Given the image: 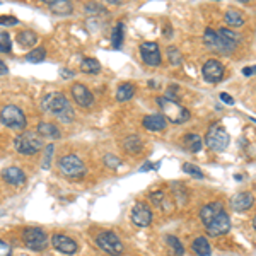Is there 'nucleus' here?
Listing matches in <instances>:
<instances>
[{
	"label": "nucleus",
	"mask_w": 256,
	"mask_h": 256,
	"mask_svg": "<svg viewBox=\"0 0 256 256\" xmlns=\"http://www.w3.org/2000/svg\"><path fill=\"white\" fill-rule=\"evenodd\" d=\"M41 106H43L44 111L55 114L62 122H72L74 120L72 106H70L68 99L65 98V94H62V92L46 94V96L43 98V101H41Z\"/></svg>",
	"instance_id": "obj_1"
},
{
	"label": "nucleus",
	"mask_w": 256,
	"mask_h": 256,
	"mask_svg": "<svg viewBox=\"0 0 256 256\" xmlns=\"http://www.w3.org/2000/svg\"><path fill=\"white\" fill-rule=\"evenodd\" d=\"M158 104L160 106V110H162L164 116L168 118V122L184 123L190 120V111L184 106L178 104L176 101H171V99L166 98H158Z\"/></svg>",
	"instance_id": "obj_2"
},
{
	"label": "nucleus",
	"mask_w": 256,
	"mask_h": 256,
	"mask_svg": "<svg viewBox=\"0 0 256 256\" xmlns=\"http://www.w3.org/2000/svg\"><path fill=\"white\" fill-rule=\"evenodd\" d=\"M205 144H207L208 148L216 152H222L226 150L227 146H229V134L220 123H214L212 126L207 130V135H205Z\"/></svg>",
	"instance_id": "obj_3"
},
{
	"label": "nucleus",
	"mask_w": 256,
	"mask_h": 256,
	"mask_svg": "<svg viewBox=\"0 0 256 256\" xmlns=\"http://www.w3.org/2000/svg\"><path fill=\"white\" fill-rule=\"evenodd\" d=\"M14 146L20 154L31 156L36 154L43 147V138L38 134H34V132H24V134H20L14 138Z\"/></svg>",
	"instance_id": "obj_4"
},
{
	"label": "nucleus",
	"mask_w": 256,
	"mask_h": 256,
	"mask_svg": "<svg viewBox=\"0 0 256 256\" xmlns=\"http://www.w3.org/2000/svg\"><path fill=\"white\" fill-rule=\"evenodd\" d=\"M0 122H2V125L14 128V130H24L28 125L24 113L20 111V108L14 104L4 106L2 111H0Z\"/></svg>",
	"instance_id": "obj_5"
},
{
	"label": "nucleus",
	"mask_w": 256,
	"mask_h": 256,
	"mask_svg": "<svg viewBox=\"0 0 256 256\" xmlns=\"http://www.w3.org/2000/svg\"><path fill=\"white\" fill-rule=\"evenodd\" d=\"M58 166H60V171L67 178H70V180H80V178L86 176L84 162L74 154L64 156V158L60 159Z\"/></svg>",
	"instance_id": "obj_6"
},
{
	"label": "nucleus",
	"mask_w": 256,
	"mask_h": 256,
	"mask_svg": "<svg viewBox=\"0 0 256 256\" xmlns=\"http://www.w3.org/2000/svg\"><path fill=\"white\" fill-rule=\"evenodd\" d=\"M22 241L30 250L41 251L48 244V234L40 227H26L22 230Z\"/></svg>",
	"instance_id": "obj_7"
},
{
	"label": "nucleus",
	"mask_w": 256,
	"mask_h": 256,
	"mask_svg": "<svg viewBox=\"0 0 256 256\" xmlns=\"http://www.w3.org/2000/svg\"><path fill=\"white\" fill-rule=\"evenodd\" d=\"M96 244L111 256H120L123 253V242L120 241V238L114 232H111V230H104V232L99 234L96 238Z\"/></svg>",
	"instance_id": "obj_8"
},
{
	"label": "nucleus",
	"mask_w": 256,
	"mask_h": 256,
	"mask_svg": "<svg viewBox=\"0 0 256 256\" xmlns=\"http://www.w3.org/2000/svg\"><path fill=\"white\" fill-rule=\"evenodd\" d=\"M205 227H207V232L210 234V236H222V234L229 232L230 218L226 214V210H222V212H218Z\"/></svg>",
	"instance_id": "obj_9"
},
{
	"label": "nucleus",
	"mask_w": 256,
	"mask_h": 256,
	"mask_svg": "<svg viewBox=\"0 0 256 256\" xmlns=\"http://www.w3.org/2000/svg\"><path fill=\"white\" fill-rule=\"evenodd\" d=\"M140 55L142 60L146 62L150 67H158L160 65V52L158 43H152V41H146V43L140 44Z\"/></svg>",
	"instance_id": "obj_10"
},
{
	"label": "nucleus",
	"mask_w": 256,
	"mask_h": 256,
	"mask_svg": "<svg viewBox=\"0 0 256 256\" xmlns=\"http://www.w3.org/2000/svg\"><path fill=\"white\" fill-rule=\"evenodd\" d=\"M132 220L138 227H147L152 222V212L146 204H135L132 208Z\"/></svg>",
	"instance_id": "obj_11"
},
{
	"label": "nucleus",
	"mask_w": 256,
	"mask_h": 256,
	"mask_svg": "<svg viewBox=\"0 0 256 256\" xmlns=\"http://www.w3.org/2000/svg\"><path fill=\"white\" fill-rule=\"evenodd\" d=\"M202 72H204L205 80H208V82H220L222 77H224V67H222V64L217 60L205 62Z\"/></svg>",
	"instance_id": "obj_12"
},
{
	"label": "nucleus",
	"mask_w": 256,
	"mask_h": 256,
	"mask_svg": "<svg viewBox=\"0 0 256 256\" xmlns=\"http://www.w3.org/2000/svg\"><path fill=\"white\" fill-rule=\"evenodd\" d=\"M52 242H53V248L60 253H65V254H74L77 251V242L74 239H70L68 236L65 234H55L52 238Z\"/></svg>",
	"instance_id": "obj_13"
},
{
	"label": "nucleus",
	"mask_w": 256,
	"mask_h": 256,
	"mask_svg": "<svg viewBox=\"0 0 256 256\" xmlns=\"http://www.w3.org/2000/svg\"><path fill=\"white\" fill-rule=\"evenodd\" d=\"M72 96H74V99H76L77 104L82 106V108H88V106H90L94 102L92 92H90L84 84H74L72 86Z\"/></svg>",
	"instance_id": "obj_14"
},
{
	"label": "nucleus",
	"mask_w": 256,
	"mask_h": 256,
	"mask_svg": "<svg viewBox=\"0 0 256 256\" xmlns=\"http://www.w3.org/2000/svg\"><path fill=\"white\" fill-rule=\"evenodd\" d=\"M2 178L6 183L12 184V186H20V184L26 183V174H24L22 169H19L18 166L6 168L2 171Z\"/></svg>",
	"instance_id": "obj_15"
},
{
	"label": "nucleus",
	"mask_w": 256,
	"mask_h": 256,
	"mask_svg": "<svg viewBox=\"0 0 256 256\" xmlns=\"http://www.w3.org/2000/svg\"><path fill=\"white\" fill-rule=\"evenodd\" d=\"M144 128H147L148 132H160L168 126V122L162 114H147L146 118L142 120Z\"/></svg>",
	"instance_id": "obj_16"
},
{
	"label": "nucleus",
	"mask_w": 256,
	"mask_h": 256,
	"mask_svg": "<svg viewBox=\"0 0 256 256\" xmlns=\"http://www.w3.org/2000/svg\"><path fill=\"white\" fill-rule=\"evenodd\" d=\"M222 210H224V205H222L220 202H212V204L204 205V208L200 210V218H202V222H204V226H207L218 212H222Z\"/></svg>",
	"instance_id": "obj_17"
},
{
	"label": "nucleus",
	"mask_w": 256,
	"mask_h": 256,
	"mask_svg": "<svg viewBox=\"0 0 256 256\" xmlns=\"http://www.w3.org/2000/svg\"><path fill=\"white\" fill-rule=\"evenodd\" d=\"M251 207H253V195L251 193L241 192L232 198V208L238 210V212H242V210H248Z\"/></svg>",
	"instance_id": "obj_18"
},
{
	"label": "nucleus",
	"mask_w": 256,
	"mask_h": 256,
	"mask_svg": "<svg viewBox=\"0 0 256 256\" xmlns=\"http://www.w3.org/2000/svg\"><path fill=\"white\" fill-rule=\"evenodd\" d=\"M217 34H218V38L222 40V44H224V46H226L227 52H230V50L236 48V44H238V41H239V36H238L234 31H230V30H226V28H222V30L218 31Z\"/></svg>",
	"instance_id": "obj_19"
},
{
	"label": "nucleus",
	"mask_w": 256,
	"mask_h": 256,
	"mask_svg": "<svg viewBox=\"0 0 256 256\" xmlns=\"http://www.w3.org/2000/svg\"><path fill=\"white\" fill-rule=\"evenodd\" d=\"M204 40H205V43H207L208 48L217 50V52H227L226 46L222 44V40L218 38V34L214 30H210V28H207V30H205Z\"/></svg>",
	"instance_id": "obj_20"
},
{
	"label": "nucleus",
	"mask_w": 256,
	"mask_h": 256,
	"mask_svg": "<svg viewBox=\"0 0 256 256\" xmlns=\"http://www.w3.org/2000/svg\"><path fill=\"white\" fill-rule=\"evenodd\" d=\"M38 135L41 138H52V140H56L62 137L60 130L56 125H53V123H40L38 125Z\"/></svg>",
	"instance_id": "obj_21"
},
{
	"label": "nucleus",
	"mask_w": 256,
	"mask_h": 256,
	"mask_svg": "<svg viewBox=\"0 0 256 256\" xmlns=\"http://www.w3.org/2000/svg\"><path fill=\"white\" fill-rule=\"evenodd\" d=\"M48 7L58 16H68V14H72V10H74L72 4L67 2V0H50Z\"/></svg>",
	"instance_id": "obj_22"
},
{
	"label": "nucleus",
	"mask_w": 256,
	"mask_h": 256,
	"mask_svg": "<svg viewBox=\"0 0 256 256\" xmlns=\"http://www.w3.org/2000/svg\"><path fill=\"white\" fill-rule=\"evenodd\" d=\"M183 146L188 152H193V154H195V152H200L204 142H202V138L198 137L196 134H186L183 137Z\"/></svg>",
	"instance_id": "obj_23"
},
{
	"label": "nucleus",
	"mask_w": 256,
	"mask_h": 256,
	"mask_svg": "<svg viewBox=\"0 0 256 256\" xmlns=\"http://www.w3.org/2000/svg\"><path fill=\"white\" fill-rule=\"evenodd\" d=\"M192 248L198 256H210L212 254V248H210L208 241L205 238H196L195 241H193Z\"/></svg>",
	"instance_id": "obj_24"
},
{
	"label": "nucleus",
	"mask_w": 256,
	"mask_h": 256,
	"mask_svg": "<svg viewBox=\"0 0 256 256\" xmlns=\"http://www.w3.org/2000/svg\"><path fill=\"white\" fill-rule=\"evenodd\" d=\"M134 94H135V86L134 84H122L116 90V99L120 102H123V101H128V99H132L134 98Z\"/></svg>",
	"instance_id": "obj_25"
},
{
	"label": "nucleus",
	"mask_w": 256,
	"mask_h": 256,
	"mask_svg": "<svg viewBox=\"0 0 256 256\" xmlns=\"http://www.w3.org/2000/svg\"><path fill=\"white\" fill-rule=\"evenodd\" d=\"M224 20H226L227 24H229V26H232V28H241L242 24H244V19H242L241 12L232 10V9H229V10L226 12Z\"/></svg>",
	"instance_id": "obj_26"
},
{
	"label": "nucleus",
	"mask_w": 256,
	"mask_h": 256,
	"mask_svg": "<svg viewBox=\"0 0 256 256\" xmlns=\"http://www.w3.org/2000/svg\"><path fill=\"white\" fill-rule=\"evenodd\" d=\"M125 24L123 22H118L116 26L113 28V32H111V44H113V48H120L123 43V36H125Z\"/></svg>",
	"instance_id": "obj_27"
},
{
	"label": "nucleus",
	"mask_w": 256,
	"mask_h": 256,
	"mask_svg": "<svg viewBox=\"0 0 256 256\" xmlns=\"http://www.w3.org/2000/svg\"><path fill=\"white\" fill-rule=\"evenodd\" d=\"M123 147H125L126 152H130V154H137V152L142 150V140H140V137H137V135H132V137L125 138Z\"/></svg>",
	"instance_id": "obj_28"
},
{
	"label": "nucleus",
	"mask_w": 256,
	"mask_h": 256,
	"mask_svg": "<svg viewBox=\"0 0 256 256\" xmlns=\"http://www.w3.org/2000/svg\"><path fill=\"white\" fill-rule=\"evenodd\" d=\"M80 70L84 74H99L101 72V65H99V62L94 58H86V60H82Z\"/></svg>",
	"instance_id": "obj_29"
},
{
	"label": "nucleus",
	"mask_w": 256,
	"mask_h": 256,
	"mask_svg": "<svg viewBox=\"0 0 256 256\" xmlns=\"http://www.w3.org/2000/svg\"><path fill=\"white\" fill-rule=\"evenodd\" d=\"M44 58H46V52H44V48H36L26 55V60L31 62V64H40V62H43Z\"/></svg>",
	"instance_id": "obj_30"
},
{
	"label": "nucleus",
	"mask_w": 256,
	"mask_h": 256,
	"mask_svg": "<svg viewBox=\"0 0 256 256\" xmlns=\"http://www.w3.org/2000/svg\"><path fill=\"white\" fill-rule=\"evenodd\" d=\"M18 40H19V43L22 44V46H30V44H34L36 41H38V38H36V34L32 31H22V32H19Z\"/></svg>",
	"instance_id": "obj_31"
},
{
	"label": "nucleus",
	"mask_w": 256,
	"mask_h": 256,
	"mask_svg": "<svg viewBox=\"0 0 256 256\" xmlns=\"http://www.w3.org/2000/svg\"><path fill=\"white\" fill-rule=\"evenodd\" d=\"M166 241H168V244L171 246V250L174 251V256H183L184 254V248H183V244H181V241L178 238L168 236Z\"/></svg>",
	"instance_id": "obj_32"
},
{
	"label": "nucleus",
	"mask_w": 256,
	"mask_h": 256,
	"mask_svg": "<svg viewBox=\"0 0 256 256\" xmlns=\"http://www.w3.org/2000/svg\"><path fill=\"white\" fill-rule=\"evenodd\" d=\"M10 50H12V43H10V36H9V32L2 31V32H0V52L9 53Z\"/></svg>",
	"instance_id": "obj_33"
},
{
	"label": "nucleus",
	"mask_w": 256,
	"mask_h": 256,
	"mask_svg": "<svg viewBox=\"0 0 256 256\" xmlns=\"http://www.w3.org/2000/svg\"><path fill=\"white\" fill-rule=\"evenodd\" d=\"M168 56H169V62H171L172 65H181V62H183L180 50L174 48V46H169L168 48Z\"/></svg>",
	"instance_id": "obj_34"
},
{
	"label": "nucleus",
	"mask_w": 256,
	"mask_h": 256,
	"mask_svg": "<svg viewBox=\"0 0 256 256\" xmlns=\"http://www.w3.org/2000/svg\"><path fill=\"white\" fill-rule=\"evenodd\" d=\"M183 171L186 172V174H190V176H195V178H198V180H204V172H202L196 166H193V164H190V162L183 164Z\"/></svg>",
	"instance_id": "obj_35"
},
{
	"label": "nucleus",
	"mask_w": 256,
	"mask_h": 256,
	"mask_svg": "<svg viewBox=\"0 0 256 256\" xmlns=\"http://www.w3.org/2000/svg\"><path fill=\"white\" fill-rule=\"evenodd\" d=\"M53 150H55V147H53V144H50V146H46V148H44V159H43V169H48V168H50V160H52Z\"/></svg>",
	"instance_id": "obj_36"
},
{
	"label": "nucleus",
	"mask_w": 256,
	"mask_h": 256,
	"mask_svg": "<svg viewBox=\"0 0 256 256\" xmlns=\"http://www.w3.org/2000/svg\"><path fill=\"white\" fill-rule=\"evenodd\" d=\"M19 20L16 18H10V16H4L0 18V26H18Z\"/></svg>",
	"instance_id": "obj_37"
},
{
	"label": "nucleus",
	"mask_w": 256,
	"mask_h": 256,
	"mask_svg": "<svg viewBox=\"0 0 256 256\" xmlns=\"http://www.w3.org/2000/svg\"><path fill=\"white\" fill-rule=\"evenodd\" d=\"M104 162H106V166H108V168H118L120 166V159L116 158V156H111V154L106 156Z\"/></svg>",
	"instance_id": "obj_38"
},
{
	"label": "nucleus",
	"mask_w": 256,
	"mask_h": 256,
	"mask_svg": "<svg viewBox=\"0 0 256 256\" xmlns=\"http://www.w3.org/2000/svg\"><path fill=\"white\" fill-rule=\"evenodd\" d=\"M0 256H12V250L7 242L0 241Z\"/></svg>",
	"instance_id": "obj_39"
},
{
	"label": "nucleus",
	"mask_w": 256,
	"mask_h": 256,
	"mask_svg": "<svg viewBox=\"0 0 256 256\" xmlns=\"http://www.w3.org/2000/svg\"><path fill=\"white\" fill-rule=\"evenodd\" d=\"M164 198V192H156L150 195V200L154 202V205H160V202H162Z\"/></svg>",
	"instance_id": "obj_40"
},
{
	"label": "nucleus",
	"mask_w": 256,
	"mask_h": 256,
	"mask_svg": "<svg viewBox=\"0 0 256 256\" xmlns=\"http://www.w3.org/2000/svg\"><path fill=\"white\" fill-rule=\"evenodd\" d=\"M218 98H220L222 101L226 102V104H229V106H232V104H234V99L230 98V96H229V94H227V92H222V94H220V96H218Z\"/></svg>",
	"instance_id": "obj_41"
},
{
	"label": "nucleus",
	"mask_w": 256,
	"mask_h": 256,
	"mask_svg": "<svg viewBox=\"0 0 256 256\" xmlns=\"http://www.w3.org/2000/svg\"><path fill=\"white\" fill-rule=\"evenodd\" d=\"M7 72H9V70H7V65L4 64L2 60H0V76H6Z\"/></svg>",
	"instance_id": "obj_42"
},
{
	"label": "nucleus",
	"mask_w": 256,
	"mask_h": 256,
	"mask_svg": "<svg viewBox=\"0 0 256 256\" xmlns=\"http://www.w3.org/2000/svg\"><path fill=\"white\" fill-rule=\"evenodd\" d=\"M242 74H244V76H253V74H254V67H246L244 70H242Z\"/></svg>",
	"instance_id": "obj_43"
},
{
	"label": "nucleus",
	"mask_w": 256,
	"mask_h": 256,
	"mask_svg": "<svg viewBox=\"0 0 256 256\" xmlns=\"http://www.w3.org/2000/svg\"><path fill=\"white\" fill-rule=\"evenodd\" d=\"M154 168H158V164H152V162H146V166H144L142 169H140V171H148V169H154Z\"/></svg>",
	"instance_id": "obj_44"
}]
</instances>
